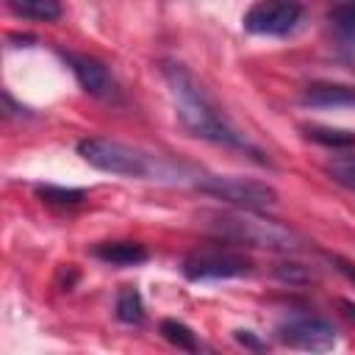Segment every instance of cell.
Listing matches in <instances>:
<instances>
[{"label": "cell", "mask_w": 355, "mask_h": 355, "mask_svg": "<svg viewBox=\"0 0 355 355\" xmlns=\"http://www.w3.org/2000/svg\"><path fill=\"white\" fill-rule=\"evenodd\" d=\"M164 80L169 86V94H172V103H175V111H178V119L183 122V128L191 133V136H200V139H208V141H216V144H225V147H236V150H244L250 153L255 161L263 164L261 158V150L252 147L225 116L222 111L216 108V103L211 100V94L205 92V86L183 67V64H164Z\"/></svg>", "instance_id": "1"}, {"label": "cell", "mask_w": 355, "mask_h": 355, "mask_svg": "<svg viewBox=\"0 0 355 355\" xmlns=\"http://www.w3.org/2000/svg\"><path fill=\"white\" fill-rule=\"evenodd\" d=\"M78 155L89 166L119 178H139V180H172L175 175L180 178V166H175L164 155H153L147 150L130 147L116 139H103V136L80 139Z\"/></svg>", "instance_id": "2"}, {"label": "cell", "mask_w": 355, "mask_h": 355, "mask_svg": "<svg viewBox=\"0 0 355 355\" xmlns=\"http://www.w3.org/2000/svg\"><path fill=\"white\" fill-rule=\"evenodd\" d=\"M208 227L219 241H227L236 247H258V250H269V252H297L305 244L300 233L263 216L255 208H233V211L211 214Z\"/></svg>", "instance_id": "3"}, {"label": "cell", "mask_w": 355, "mask_h": 355, "mask_svg": "<svg viewBox=\"0 0 355 355\" xmlns=\"http://www.w3.org/2000/svg\"><path fill=\"white\" fill-rule=\"evenodd\" d=\"M197 189L214 200H222L233 208H269L277 202V191L255 178H239V175H205L197 180Z\"/></svg>", "instance_id": "4"}, {"label": "cell", "mask_w": 355, "mask_h": 355, "mask_svg": "<svg viewBox=\"0 0 355 355\" xmlns=\"http://www.w3.org/2000/svg\"><path fill=\"white\" fill-rule=\"evenodd\" d=\"M250 272H252V261L244 252L227 247V241L197 247L183 261V275L189 280H227Z\"/></svg>", "instance_id": "5"}, {"label": "cell", "mask_w": 355, "mask_h": 355, "mask_svg": "<svg viewBox=\"0 0 355 355\" xmlns=\"http://www.w3.org/2000/svg\"><path fill=\"white\" fill-rule=\"evenodd\" d=\"M277 338L291 349L327 352L336 347V327L313 313H297L277 324Z\"/></svg>", "instance_id": "6"}, {"label": "cell", "mask_w": 355, "mask_h": 355, "mask_svg": "<svg viewBox=\"0 0 355 355\" xmlns=\"http://www.w3.org/2000/svg\"><path fill=\"white\" fill-rule=\"evenodd\" d=\"M302 17L300 0H255L244 14V31L258 36H286Z\"/></svg>", "instance_id": "7"}, {"label": "cell", "mask_w": 355, "mask_h": 355, "mask_svg": "<svg viewBox=\"0 0 355 355\" xmlns=\"http://www.w3.org/2000/svg\"><path fill=\"white\" fill-rule=\"evenodd\" d=\"M61 55H64L67 67L72 69V75L78 78L83 92H89L92 97H111L114 94V78L103 61L83 55V53H61Z\"/></svg>", "instance_id": "8"}, {"label": "cell", "mask_w": 355, "mask_h": 355, "mask_svg": "<svg viewBox=\"0 0 355 355\" xmlns=\"http://www.w3.org/2000/svg\"><path fill=\"white\" fill-rule=\"evenodd\" d=\"M302 103L311 108H349L355 105V89L347 83H311L302 92Z\"/></svg>", "instance_id": "9"}, {"label": "cell", "mask_w": 355, "mask_h": 355, "mask_svg": "<svg viewBox=\"0 0 355 355\" xmlns=\"http://www.w3.org/2000/svg\"><path fill=\"white\" fill-rule=\"evenodd\" d=\"M92 255L111 266H136L150 258L147 247L139 241H100L92 247Z\"/></svg>", "instance_id": "10"}, {"label": "cell", "mask_w": 355, "mask_h": 355, "mask_svg": "<svg viewBox=\"0 0 355 355\" xmlns=\"http://www.w3.org/2000/svg\"><path fill=\"white\" fill-rule=\"evenodd\" d=\"M6 8L14 17L33 22H55L64 14L61 0H6Z\"/></svg>", "instance_id": "11"}, {"label": "cell", "mask_w": 355, "mask_h": 355, "mask_svg": "<svg viewBox=\"0 0 355 355\" xmlns=\"http://www.w3.org/2000/svg\"><path fill=\"white\" fill-rule=\"evenodd\" d=\"M305 136L322 147H333V150H349L355 147V130H344V128H330V125H305L302 128Z\"/></svg>", "instance_id": "12"}, {"label": "cell", "mask_w": 355, "mask_h": 355, "mask_svg": "<svg viewBox=\"0 0 355 355\" xmlns=\"http://www.w3.org/2000/svg\"><path fill=\"white\" fill-rule=\"evenodd\" d=\"M116 319L119 322H128V324H139L144 319V302H141V294L139 288L133 286H122L116 291Z\"/></svg>", "instance_id": "13"}, {"label": "cell", "mask_w": 355, "mask_h": 355, "mask_svg": "<svg viewBox=\"0 0 355 355\" xmlns=\"http://www.w3.org/2000/svg\"><path fill=\"white\" fill-rule=\"evenodd\" d=\"M161 336H164L172 347H178V349H186V352H197V349H200L194 330H191L189 324L178 322V319H164V322H161Z\"/></svg>", "instance_id": "14"}, {"label": "cell", "mask_w": 355, "mask_h": 355, "mask_svg": "<svg viewBox=\"0 0 355 355\" xmlns=\"http://www.w3.org/2000/svg\"><path fill=\"white\" fill-rule=\"evenodd\" d=\"M324 175L347 189H355V153H341V155H333L324 166Z\"/></svg>", "instance_id": "15"}, {"label": "cell", "mask_w": 355, "mask_h": 355, "mask_svg": "<svg viewBox=\"0 0 355 355\" xmlns=\"http://www.w3.org/2000/svg\"><path fill=\"white\" fill-rule=\"evenodd\" d=\"M36 197L47 205H78L83 202V189H67V186H36Z\"/></svg>", "instance_id": "16"}, {"label": "cell", "mask_w": 355, "mask_h": 355, "mask_svg": "<svg viewBox=\"0 0 355 355\" xmlns=\"http://www.w3.org/2000/svg\"><path fill=\"white\" fill-rule=\"evenodd\" d=\"M275 275L280 280H286V283H308V280H313V272H308L302 263H277Z\"/></svg>", "instance_id": "17"}, {"label": "cell", "mask_w": 355, "mask_h": 355, "mask_svg": "<svg viewBox=\"0 0 355 355\" xmlns=\"http://www.w3.org/2000/svg\"><path fill=\"white\" fill-rule=\"evenodd\" d=\"M333 22H336L338 28H344V31L355 33V0H349V3H344V6H338V8L333 11Z\"/></svg>", "instance_id": "18"}, {"label": "cell", "mask_w": 355, "mask_h": 355, "mask_svg": "<svg viewBox=\"0 0 355 355\" xmlns=\"http://www.w3.org/2000/svg\"><path fill=\"white\" fill-rule=\"evenodd\" d=\"M327 258H330V263H333L349 283H355V261H349V258H344V255H336V252L327 255Z\"/></svg>", "instance_id": "19"}, {"label": "cell", "mask_w": 355, "mask_h": 355, "mask_svg": "<svg viewBox=\"0 0 355 355\" xmlns=\"http://www.w3.org/2000/svg\"><path fill=\"white\" fill-rule=\"evenodd\" d=\"M236 341H239V344H244V347H252V349H261V347H263V344H261L250 330H236Z\"/></svg>", "instance_id": "20"}, {"label": "cell", "mask_w": 355, "mask_h": 355, "mask_svg": "<svg viewBox=\"0 0 355 355\" xmlns=\"http://www.w3.org/2000/svg\"><path fill=\"white\" fill-rule=\"evenodd\" d=\"M341 308H344V313H347L349 319H355V302H349V300H341Z\"/></svg>", "instance_id": "21"}]
</instances>
